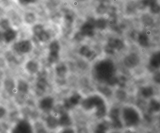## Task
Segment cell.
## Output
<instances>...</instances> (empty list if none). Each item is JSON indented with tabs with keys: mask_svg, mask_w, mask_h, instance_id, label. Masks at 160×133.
Here are the masks:
<instances>
[{
	"mask_svg": "<svg viewBox=\"0 0 160 133\" xmlns=\"http://www.w3.org/2000/svg\"><path fill=\"white\" fill-rule=\"evenodd\" d=\"M121 118L123 125L128 129L137 130L144 121L143 112L135 104H127L121 110Z\"/></svg>",
	"mask_w": 160,
	"mask_h": 133,
	"instance_id": "cell-1",
	"label": "cell"
},
{
	"mask_svg": "<svg viewBox=\"0 0 160 133\" xmlns=\"http://www.w3.org/2000/svg\"><path fill=\"white\" fill-rule=\"evenodd\" d=\"M82 105L85 110L95 109V115L99 119L104 117L107 113V107L105 102L99 95H94L88 97L82 101Z\"/></svg>",
	"mask_w": 160,
	"mask_h": 133,
	"instance_id": "cell-2",
	"label": "cell"
},
{
	"mask_svg": "<svg viewBox=\"0 0 160 133\" xmlns=\"http://www.w3.org/2000/svg\"><path fill=\"white\" fill-rule=\"evenodd\" d=\"M123 63L126 69L133 72L145 65L143 54L137 51H131L124 56Z\"/></svg>",
	"mask_w": 160,
	"mask_h": 133,
	"instance_id": "cell-3",
	"label": "cell"
},
{
	"mask_svg": "<svg viewBox=\"0 0 160 133\" xmlns=\"http://www.w3.org/2000/svg\"><path fill=\"white\" fill-rule=\"evenodd\" d=\"M137 92L138 98L146 101L160 95V90L148 80L140 84Z\"/></svg>",
	"mask_w": 160,
	"mask_h": 133,
	"instance_id": "cell-4",
	"label": "cell"
},
{
	"mask_svg": "<svg viewBox=\"0 0 160 133\" xmlns=\"http://www.w3.org/2000/svg\"><path fill=\"white\" fill-rule=\"evenodd\" d=\"M145 66L148 73L160 70V48H157L146 54Z\"/></svg>",
	"mask_w": 160,
	"mask_h": 133,
	"instance_id": "cell-5",
	"label": "cell"
},
{
	"mask_svg": "<svg viewBox=\"0 0 160 133\" xmlns=\"http://www.w3.org/2000/svg\"><path fill=\"white\" fill-rule=\"evenodd\" d=\"M11 50L18 56L23 57L32 52L33 44L29 39H22L14 43Z\"/></svg>",
	"mask_w": 160,
	"mask_h": 133,
	"instance_id": "cell-6",
	"label": "cell"
},
{
	"mask_svg": "<svg viewBox=\"0 0 160 133\" xmlns=\"http://www.w3.org/2000/svg\"><path fill=\"white\" fill-rule=\"evenodd\" d=\"M9 133H34V128L28 119L22 118L15 121Z\"/></svg>",
	"mask_w": 160,
	"mask_h": 133,
	"instance_id": "cell-7",
	"label": "cell"
},
{
	"mask_svg": "<svg viewBox=\"0 0 160 133\" xmlns=\"http://www.w3.org/2000/svg\"><path fill=\"white\" fill-rule=\"evenodd\" d=\"M96 67L97 75L100 78L107 80L110 77L114 75V65L111 61L104 60L101 62Z\"/></svg>",
	"mask_w": 160,
	"mask_h": 133,
	"instance_id": "cell-8",
	"label": "cell"
},
{
	"mask_svg": "<svg viewBox=\"0 0 160 133\" xmlns=\"http://www.w3.org/2000/svg\"><path fill=\"white\" fill-rule=\"evenodd\" d=\"M160 96V95H159ZM159 96L153 97L147 102L144 114L150 116L156 117L160 113V98Z\"/></svg>",
	"mask_w": 160,
	"mask_h": 133,
	"instance_id": "cell-9",
	"label": "cell"
},
{
	"mask_svg": "<svg viewBox=\"0 0 160 133\" xmlns=\"http://www.w3.org/2000/svg\"><path fill=\"white\" fill-rule=\"evenodd\" d=\"M2 88L7 95L10 97H14L17 93L16 78L9 75L4 77Z\"/></svg>",
	"mask_w": 160,
	"mask_h": 133,
	"instance_id": "cell-10",
	"label": "cell"
},
{
	"mask_svg": "<svg viewBox=\"0 0 160 133\" xmlns=\"http://www.w3.org/2000/svg\"><path fill=\"white\" fill-rule=\"evenodd\" d=\"M16 88L17 93L14 97L19 100H23L24 97L29 93L30 90L29 83L24 78L18 77L16 78Z\"/></svg>",
	"mask_w": 160,
	"mask_h": 133,
	"instance_id": "cell-11",
	"label": "cell"
},
{
	"mask_svg": "<svg viewBox=\"0 0 160 133\" xmlns=\"http://www.w3.org/2000/svg\"><path fill=\"white\" fill-rule=\"evenodd\" d=\"M110 117L112 121V125L115 129H121L123 127L121 118V110L118 108H113L111 110Z\"/></svg>",
	"mask_w": 160,
	"mask_h": 133,
	"instance_id": "cell-12",
	"label": "cell"
},
{
	"mask_svg": "<svg viewBox=\"0 0 160 133\" xmlns=\"http://www.w3.org/2000/svg\"><path fill=\"white\" fill-rule=\"evenodd\" d=\"M136 42L140 48L143 50H146L151 46V40L149 35L145 31L139 32Z\"/></svg>",
	"mask_w": 160,
	"mask_h": 133,
	"instance_id": "cell-13",
	"label": "cell"
},
{
	"mask_svg": "<svg viewBox=\"0 0 160 133\" xmlns=\"http://www.w3.org/2000/svg\"><path fill=\"white\" fill-rule=\"evenodd\" d=\"M23 69L24 72L28 74L31 75L37 74L39 73V64L35 60L29 59L23 63Z\"/></svg>",
	"mask_w": 160,
	"mask_h": 133,
	"instance_id": "cell-14",
	"label": "cell"
},
{
	"mask_svg": "<svg viewBox=\"0 0 160 133\" xmlns=\"http://www.w3.org/2000/svg\"><path fill=\"white\" fill-rule=\"evenodd\" d=\"M95 22L96 20L92 18L88 19L81 27L80 31L85 36L91 37L93 36L95 34Z\"/></svg>",
	"mask_w": 160,
	"mask_h": 133,
	"instance_id": "cell-15",
	"label": "cell"
},
{
	"mask_svg": "<svg viewBox=\"0 0 160 133\" xmlns=\"http://www.w3.org/2000/svg\"><path fill=\"white\" fill-rule=\"evenodd\" d=\"M18 32L14 28H9L2 33V41L6 45H10L14 43V41L18 38Z\"/></svg>",
	"mask_w": 160,
	"mask_h": 133,
	"instance_id": "cell-16",
	"label": "cell"
},
{
	"mask_svg": "<svg viewBox=\"0 0 160 133\" xmlns=\"http://www.w3.org/2000/svg\"><path fill=\"white\" fill-rule=\"evenodd\" d=\"M54 106V100L50 96H47L41 99L38 103L39 108L44 112L50 111Z\"/></svg>",
	"mask_w": 160,
	"mask_h": 133,
	"instance_id": "cell-17",
	"label": "cell"
},
{
	"mask_svg": "<svg viewBox=\"0 0 160 133\" xmlns=\"http://www.w3.org/2000/svg\"><path fill=\"white\" fill-rule=\"evenodd\" d=\"M81 100V96L78 93H75L64 102V107L67 109H70L78 105Z\"/></svg>",
	"mask_w": 160,
	"mask_h": 133,
	"instance_id": "cell-18",
	"label": "cell"
},
{
	"mask_svg": "<svg viewBox=\"0 0 160 133\" xmlns=\"http://www.w3.org/2000/svg\"><path fill=\"white\" fill-rule=\"evenodd\" d=\"M48 85V82L45 77L39 75L36 82L35 89L37 93L41 94L44 93Z\"/></svg>",
	"mask_w": 160,
	"mask_h": 133,
	"instance_id": "cell-19",
	"label": "cell"
},
{
	"mask_svg": "<svg viewBox=\"0 0 160 133\" xmlns=\"http://www.w3.org/2000/svg\"><path fill=\"white\" fill-rule=\"evenodd\" d=\"M107 45L115 50L118 51L122 50L125 47V44L124 42L119 38H110L108 40Z\"/></svg>",
	"mask_w": 160,
	"mask_h": 133,
	"instance_id": "cell-20",
	"label": "cell"
},
{
	"mask_svg": "<svg viewBox=\"0 0 160 133\" xmlns=\"http://www.w3.org/2000/svg\"><path fill=\"white\" fill-rule=\"evenodd\" d=\"M148 79L149 82L160 90V70L149 73Z\"/></svg>",
	"mask_w": 160,
	"mask_h": 133,
	"instance_id": "cell-21",
	"label": "cell"
},
{
	"mask_svg": "<svg viewBox=\"0 0 160 133\" xmlns=\"http://www.w3.org/2000/svg\"><path fill=\"white\" fill-rule=\"evenodd\" d=\"M59 125L63 127H67L72 124V120L70 116L66 113H62L58 119Z\"/></svg>",
	"mask_w": 160,
	"mask_h": 133,
	"instance_id": "cell-22",
	"label": "cell"
},
{
	"mask_svg": "<svg viewBox=\"0 0 160 133\" xmlns=\"http://www.w3.org/2000/svg\"><path fill=\"white\" fill-rule=\"evenodd\" d=\"M46 123L47 126L52 129H55L59 125L58 119L52 116H49L47 118Z\"/></svg>",
	"mask_w": 160,
	"mask_h": 133,
	"instance_id": "cell-23",
	"label": "cell"
},
{
	"mask_svg": "<svg viewBox=\"0 0 160 133\" xmlns=\"http://www.w3.org/2000/svg\"><path fill=\"white\" fill-rule=\"evenodd\" d=\"M56 73L57 75L60 78L64 77L67 74L68 69L67 66L63 64H58L56 67Z\"/></svg>",
	"mask_w": 160,
	"mask_h": 133,
	"instance_id": "cell-24",
	"label": "cell"
},
{
	"mask_svg": "<svg viewBox=\"0 0 160 133\" xmlns=\"http://www.w3.org/2000/svg\"><path fill=\"white\" fill-rule=\"evenodd\" d=\"M60 49H61V47L58 41L54 40L50 44L49 49V52L50 53H59Z\"/></svg>",
	"mask_w": 160,
	"mask_h": 133,
	"instance_id": "cell-25",
	"label": "cell"
},
{
	"mask_svg": "<svg viewBox=\"0 0 160 133\" xmlns=\"http://www.w3.org/2000/svg\"><path fill=\"white\" fill-rule=\"evenodd\" d=\"M142 22L145 26L150 27L154 24V20L151 16L145 15L142 17Z\"/></svg>",
	"mask_w": 160,
	"mask_h": 133,
	"instance_id": "cell-26",
	"label": "cell"
},
{
	"mask_svg": "<svg viewBox=\"0 0 160 133\" xmlns=\"http://www.w3.org/2000/svg\"><path fill=\"white\" fill-rule=\"evenodd\" d=\"M36 17L35 15L32 12H28L24 15V20L27 24H33L35 22Z\"/></svg>",
	"mask_w": 160,
	"mask_h": 133,
	"instance_id": "cell-27",
	"label": "cell"
},
{
	"mask_svg": "<svg viewBox=\"0 0 160 133\" xmlns=\"http://www.w3.org/2000/svg\"><path fill=\"white\" fill-rule=\"evenodd\" d=\"M11 21L8 19L3 18L0 20V29L3 31L11 28Z\"/></svg>",
	"mask_w": 160,
	"mask_h": 133,
	"instance_id": "cell-28",
	"label": "cell"
},
{
	"mask_svg": "<svg viewBox=\"0 0 160 133\" xmlns=\"http://www.w3.org/2000/svg\"><path fill=\"white\" fill-rule=\"evenodd\" d=\"M44 31H45V30H44V27H43V25L40 24H35V25H34L33 27H32V29L33 33L36 37L38 36Z\"/></svg>",
	"mask_w": 160,
	"mask_h": 133,
	"instance_id": "cell-29",
	"label": "cell"
},
{
	"mask_svg": "<svg viewBox=\"0 0 160 133\" xmlns=\"http://www.w3.org/2000/svg\"><path fill=\"white\" fill-rule=\"evenodd\" d=\"M107 26V21L103 18L98 19L96 20L95 28H98L101 30H103L106 28Z\"/></svg>",
	"mask_w": 160,
	"mask_h": 133,
	"instance_id": "cell-30",
	"label": "cell"
},
{
	"mask_svg": "<svg viewBox=\"0 0 160 133\" xmlns=\"http://www.w3.org/2000/svg\"><path fill=\"white\" fill-rule=\"evenodd\" d=\"M108 130V125L106 123H101L95 129V133H106Z\"/></svg>",
	"mask_w": 160,
	"mask_h": 133,
	"instance_id": "cell-31",
	"label": "cell"
},
{
	"mask_svg": "<svg viewBox=\"0 0 160 133\" xmlns=\"http://www.w3.org/2000/svg\"><path fill=\"white\" fill-rule=\"evenodd\" d=\"M92 51V50L90 49L89 47L87 45H83L80 48L79 52L80 55L87 58Z\"/></svg>",
	"mask_w": 160,
	"mask_h": 133,
	"instance_id": "cell-32",
	"label": "cell"
},
{
	"mask_svg": "<svg viewBox=\"0 0 160 133\" xmlns=\"http://www.w3.org/2000/svg\"><path fill=\"white\" fill-rule=\"evenodd\" d=\"M36 37L38 39V41L40 42H46L49 40L50 36L48 33L46 31H44Z\"/></svg>",
	"mask_w": 160,
	"mask_h": 133,
	"instance_id": "cell-33",
	"label": "cell"
},
{
	"mask_svg": "<svg viewBox=\"0 0 160 133\" xmlns=\"http://www.w3.org/2000/svg\"><path fill=\"white\" fill-rule=\"evenodd\" d=\"M8 112L6 107L0 104V121L2 120L8 116Z\"/></svg>",
	"mask_w": 160,
	"mask_h": 133,
	"instance_id": "cell-34",
	"label": "cell"
},
{
	"mask_svg": "<svg viewBox=\"0 0 160 133\" xmlns=\"http://www.w3.org/2000/svg\"><path fill=\"white\" fill-rule=\"evenodd\" d=\"M59 59V53H50L49 52L48 56V60L51 64L57 62Z\"/></svg>",
	"mask_w": 160,
	"mask_h": 133,
	"instance_id": "cell-35",
	"label": "cell"
},
{
	"mask_svg": "<svg viewBox=\"0 0 160 133\" xmlns=\"http://www.w3.org/2000/svg\"><path fill=\"white\" fill-rule=\"evenodd\" d=\"M149 8V11L153 15H158L160 14V5L158 3L151 6Z\"/></svg>",
	"mask_w": 160,
	"mask_h": 133,
	"instance_id": "cell-36",
	"label": "cell"
},
{
	"mask_svg": "<svg viewBox=\"0 0 160 133\" xmlns=\"http://www.w3.org/2000/svg\"><path fill=\"white\" fill-rule=\"evenodd\" d=\"M8 64L2 54H0V68L2 71L7 68Z\"/></svg>",
	"mask_w": 160,
	"mask_h": 133,
	"instance_id": "cell-37",
	"label": "cell"
},
{
	"mask_svg": "<svg viewBox=\"0 0 160 133\" xmlns=\"http://www.w3.org/2000/svg\"><path fill=\"white\" fill-rule=\"evenodd\" d=\"M158 3V0H142V4L143 6L150 7L151 6Z\"/></svg>",
	"mask_w": 160,
	"mask_h": 133,
	"instance_id": "cell-38",
	"label": "cell"
},
{
	"mask_svg": "<svg viewBox=\"0 0 160 133\" xmlns=\"http://www.w3.org/2000/svg\"><path fill=\"white\" fill-rule=\"evenodd\" d=\"M136 9V5L135 3L132 2L129 4L128 6V12L129 13H133L135 12V10Z\"/></svg>",
	"mask_w": 160,
	"mask_h": 133,
	"instance_id": "cell-39",
	"label": "cell"
},
{
	"mask_svg": "<svg viewBox=\"0 0 160 133\" xmlns=\"http://www.w3.org/2000/svg\"><path fill=\"white\" fill-rule=\"evenodd\" d=\"M107 7V5H105L104 4H102L98 7V12L99 14H104L106 12Z\"/></svg>",
	"mask_w": 160,
	"mask_h": 133,
	"instance_id": "cell-40",
	"label": "cell"
},
{
	"mask_svg": "<svg viewBox=\"0 0 160 133\" xmlns=\"http://www.w3.org/2000/svg\"><path fill=\"white\" fill-rule=\"evenodd\" d=\"M66 23L68 25H71L73 22V18L69 15H67L65 17Z\"/></svg>",
	"mask_w": 160,
	"mask_h": 133,
	"instance_id": "cell-41",
	"label": "cell"
},
{
	"mask_svg": "<svg viewBox=\"0 0 160 133\" xmlns=\"http://www.w3.org/2000/svg\"><path fill=\"white\" fill-rule=\"evenodd\" d=\"M85 36L81 31L78 32L75 35V38L77 41H81L84 38Z\"/></svg>",
	"mask_w": 160,
	"mask_h": 133,
	"instance_id": "cell-42",
	"label": "cell"
},
{
	"mask_svg": "<svg viewBox=\"0 0 160 133\" xmlns=\"http://www.w3.org/2000/svg\"><path fill=\"white\" fill-rule=\"evenodd\" d=\"M118 96H119L118 97L120 100H125L127 97V93L124 91L120 90L118 93Z\"/></svg>",
	"mask_w": 160,
	"mask_h": 133,
	"instance_id": "cell-43",
	"label": "cell"
},
{
	"mask_svg": "<svg viewBox=\"0 0 160 133\" xmlns=\"http://www.w3.org/2000/svg\"><path fill=\"white\" fill-rule=\"evenodd\" d=\"M105 50L106 53H108V54H114V53L115 51V50H114L112 48V47L108 46V45H107L106 47H105Z\"/></svg>",
	"mask_w": 160,
	"mask_h": 133,
	"instance_id": "cell-44",
	"label": "cell"
},
{
	"mask_svg": "<svg viewBox=\"0 0 160 133\" xmlns=\"http://www.w3.org/2000/svg\"><path fill=\"white\" fill-rule=\"evenodd\" d=\"M21 4L27 5L31 3L35 2L37 0H18Z\"/></svg>",
	"mask_w": 160,
	"mask_h": 133,
	"instance_id": "cell-45",
	"label": "cell"
},
{
	"mask_svg": "<svg viewBox=\"0 0 160 133\" xmlns=\"http://www.w3.org/2000/svg\"><path fill=\"white\" fill-rule=\"evenodd\" d=\"M62 133H75L74 131L72 129H67L63 131Z\"/></svg>",
	"mask_w": 160,
	"mask_h": 133,
	"instance_id": "cell-46",
	"label": "cell"
},
{
	"mask_svg": "<svg viewBox=\"0 0 160 133\" xmlns=\"http://www.w3.org/2000/svg\"><path fill=\"white\" fill-rule=\"evenodd\" d=\"M37 133H47V132L43 128H39L38 129Z\"/></svg>",
	"mask_w": 160,
	"mask_h": 133,
	"instance_id": "cell-47",
	"label": "cell"
},
{
	"mask_svg": "<svg viewBox=\"0 0 160 133\" xmlns=\"http://www.w3.org/2000/svg\"><path fill=\"white\" fill-rule=\"evenodd\" d=\"M2 33L3 32H2L0 29V42L2 41Z\"/></svg>",
	"mask_w": 160,
	"mask_h": 133,
	"instance_id": "cell-48",
	"label": "cell"
},
{
	"mask_svg": "<svg viewBox=\"0 0 160 133\" xmlns=\"http://www.w3.org/2000/svg\"><path fill=\"white\" fill-rule=\"evenodd\" d=\"M2 71V70H1V68H0V73H1V71Z\"/></svg>",
	"mask_w": 160,
	"mask_h": 133,
	"instance_id": "cell-49",
	"label": "cell"
},
{
	"mask_svg": "<svg viewBox=\"0 0 160 133\" xmlns=\"http://www.w3.org/2000/svg\"><path fill=\"white\" fill-rule=\"evenodd\" d=\"M118 133V132H114V133Z\"/></svg>",
	"mask_w": 160,
	"mask_h": 133,
	"instance_id": "cell-50",
	"label": "cell"
},
{
	"mask_svg": "<svg viewBox=\"0 0 160 133\" xmlns=\"http://www.w3.org/2000/svg\"></svg>",
	"mask_w": 160,
	"mask_h": 133,
	"instance_id": "cell-51",
	"label": "cell"
}]
</instances>
